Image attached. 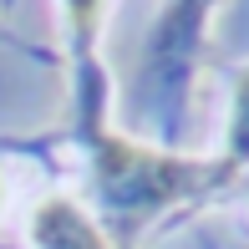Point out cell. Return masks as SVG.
Instances as JSON below:
<instances>
[{
	"instance_id": "cell-1",
	"label": "cell",
	"mask_w": 249,
	"mask_h": 249,
	"mask_svg": "<svg viewBox=\"0 0 249 249\" xmlns=\"http://www.w3.org/2000/svg\"><path fill=\"white\" fill-rule=\"evenodd\" d=\"M219 168L188 163V158H168V153H148L132 148L122 138H102L97 142V188L117 213H148L163 203L194 194L203 178H213Z\"/></svg>"
},
{
	"instance_id": "cell-2",
	"label": "cell",
	"mask_w": 249,
	"mask_h": 249,
	"mask_svg": "<svg viewBox=\"0 0 249 249\" xmlns=\"http://www.w3.org/2000/svg\"><path fill=\"white\" fill-rule=\"evenodd\" d=\"M31 239L41 249H107V239L97 234V224L76 209L71 198H46L31 213Z\"/></svg>"
},
{
	"instance_id": "cell-3",
	"label": "cell",
	"mask_w": 249,
	"mask_h": 249,
	"mask_svg": "<svg viewBox=\"0 0 249 249\" xmlns=\"http://www.w3.org/2000/svg\"><path fill=\"white\" fill-rule=\"evenodd\" d=\"M229 158H249V76L234 97V127H229Z\"/></svg>"
},
{
	"instance_id": "cell-4",
	"label": "cell",
	"mask_w": 249,
	"mask_h": 249,
	"mask_svg": "<svg viewBox=\"0 0 249 249\" xmlns=\"http://www.w3.org/2000/svg\"><path fill=\"white\" fill-rule=\"evenodd\" d=\"M97 10H102V0H66V16H71V31H76V36H92Z\"/></svg>"
},
{
	"instance_id": "cell-5",
	"label": "cell",
	"mask_w": 249,
	"mask_h": 249,
	"mask_svg": "<svg viewBox=\"0 0 249 249\" xmlns=\"http://www.w3.org/2000/svg\"><path fill=\"white\" fill-rule=\"evenodd\" d=\"M203 5H209V0H178V10H173V31H178V20H183V26H194V20L203 16Z\"/></svg>"
}]
</instances>
